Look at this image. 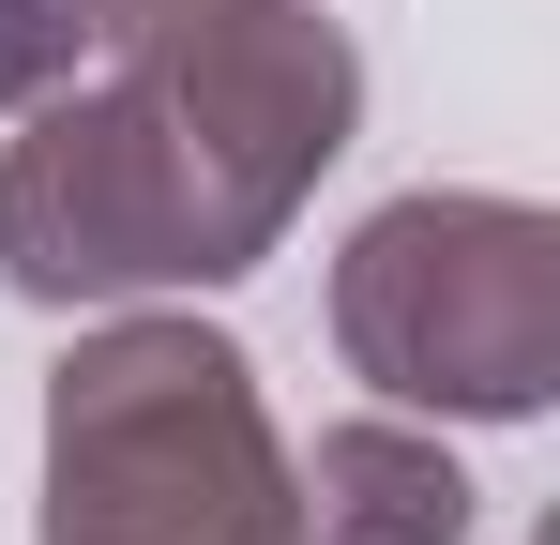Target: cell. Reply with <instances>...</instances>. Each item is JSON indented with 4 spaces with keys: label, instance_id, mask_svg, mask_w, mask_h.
<instances>
[{
    "label": "cell",
    "instance_id": "1",
    "mask_svg": "<svg viewBox=\"0 0 560 545\" xmlns=\"http://www.w3.org/2000/svg\"><path fill=\"white\" fill-rule=\"evenodd\" d=\"M364 137V46L318 0H212L106 46V77L15 106L0 152V288L46 318L243 288Z\"/></svg>",
    "mask_w": 560,
    "mask_h": 545
},
{
    "label": "cell",
    "instance_id": "2",
    "mask_svg": "<svg viewBox=\"0 0 560 545\" xmlns=\"http://www.w3.org/2000/svg\"><path fill=\"white\" fill-rule=\"evenodd\" d=\"M46 545H288L258 363L183 303H106L46 363Z\"/></svg>",
    "mask_w": 560,
    "mask_h": 545
},
{
    "label": "cell",
    "instance_id": "3",
    "mask_svg": "<svg viewBox=\"0 0 560 545\" xmlns=\"http://www.w3.org/2000/svg\"><path fill=\"white\" fill-rule=\"evenodd\" d=\"M334 349L409 425H530L560 394V212L424 182L334 243Z\"/></svg>",
    "mask_w": 560,
    "mask_h": 545
},
{
    "label": "cell",
    "instance_id": "4",
    "mask_svg": "<svg viewBox=\"0 0 560 545\" xmlns=\"http://www.w3.org/2000/svg\"><path fill=\"white\" fill-rule=\"evenodd\" d=\"M288 545H469V469L409 409H349L288 454Z\"/></svg>",
    "mask_w": 560,
    "mask_h": 545
},
{
    "label": "cell",
    "instance_id": "5",
    "mask_svg": "<svg viewBox=\"0 0 560 545\" xmlns=\"http://www.w3.org/2000/svg\"><path fill=\"white\" fill-rule=\"evenodd\" d=\"M61 77H92V15L77 0H0V121L46 106Z\"/></svg>",
    "mask_w": 560,
    "mask_h": 545
},
{
    "label": "cell",
    "instance_id": "6",
    "mask_svg": "<svg viewBox=\"0 0 560 545\" xmlns=\"http://www.w3.org/2000/svg\"><path fill=\"white\" fill-rule=\"evenodd\" d=\"M92 15V61L106 46H137V31H183V15H212V0H77Z\"/></svg>",
    "mask_w": 560,
    "mask_h": 545
}]
</instances>
